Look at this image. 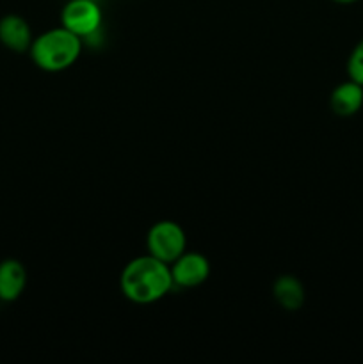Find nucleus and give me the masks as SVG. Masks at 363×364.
<instances>
[{
	"instance_id": "1",
	"label": "nucleus",
	"mask_w": 363,
	"mask_h": 364,
	"mask_svg": "<svg viewBox=\"0 0 363 364\" xmlns=\"http://www.w3.org/2000/svg\"><path fill=\"white\" fill-rule=\"evenodd\" d=\"M173 287L169 265L152 255L128 262L120 277L121 294L135 304H153L166 297Z\"/></svg>"
},
{
	"instance_id": "2",
	"label": "nucleus",
	"mask_w": 363,
	"mask_h": 364,
	"mask_svg": "<svg viewBox=\"0 0 363 364\" xmlns=\"http://www.w3.org/2000/svg\"><path fill=\"white\" fill-rule=\"evenodd\" d=\"M82 39L63 25L43 32L32 41L31 59L39 70L48 73H59L77 63L82 53Z\"/></svg>"
},
{
	"instance_id": "3",
	"label": "nucleus",
	"mask_w": 363,
	"mask_h": 364,
	"mask_svg": "<svg viewBox=\"0 0 363 364\" xmlns=\"http://www.w3.org/2000/svg\"><path fill=\"white\" fill-rule=\"evenodd\" d=\"M187 247V237L180 224L173 220H160L149 228L146 235V249L148 255L155 256L164 263H173L180 258Z\"/></svg>"
},
{
	"instance_id": "4",
	"label": "nucleus",
	"mask_w": 363,
	"mask_h": 364,
	"mask_svg": "<svg viewBox=\"0 0 363 364\" xmlns=\"http://www.w3.org/2000/svg\"><path fill=\"white\" fill-rule=\"evenodd\" d=\"M102 7L96 0H70L60 13V25L80 39L102 28Z\"/></svg>"
},
{
	"instance_id": "5",
	"label": "nucleus",
	"mask_w": 363,
	"mask_h": 364,
	"mask_svg": "<svg viewBox=\"0 0 363 364\" xmlns=\"http://www.w3.org/2000/svg\"><path fill=\"white\" fill-rule=\"evenodd\" d=\"M173 284L180 288H196L210 276V262L199 252H184L171 263Z\"/></svg>"
},
{
	"instance_id": "6",
	"label": "nucleus",
	"mask_w": 363,
	"mask_h": 364,
	"mask_svg": "<svg viewBox=\"0 0 363 364\" xmlns=\"http://www.w3.org/2000/svg\"><path fill=\"white\" fill-rule=\"evenodd\" d=\"M34 36L27 20L18 14H6L0 18V43L14 53H23L31 50Z\"/></svg>"
},
{
	"instance_id": "7",
	"label": "nucleus",
	"mask_w": 363,
	"mask_h": 364,
	"mask_svg": "<svg viewBox=\"0 0 363 364\" xmlns=\"http://www.w3.org/2000/svg\"><path fill=\"white\" fill-rule=\"evenodd\" d=\"M27 287V270L23 263L14 258L0 262V301L14 302Z\"/></svg>"
},
{
	"instance_id": "8",
	"label": "nucleus",
	"mask_w": 363,
	"mask_h": 364,
	"mask_svg": "<svg viewBox=\"0 0 363 364\" xmlns=\"http://www.w3.org/2000/svg\"><path fill=\"white\" fill-rule=\"evenodd\" d=\"M331 110L340 117L354 116L363 107V85L351 80L340 84L331 92Z\"/></svg>"
},
{
	"instance_id": "9",
	"label": "nucleus",
	"mask_w": 363,
	"mask_h": 364,
	"mask_svg": "<svg viewBox=\"0 0 363 364\" xmlns=\"http://www.w3.org/2000/svg\"><path fill=\"white\" fill-rule=\"evenodd\" d=\"M273 295L287 311H298L305 304V288L295 276H280L274 281Z\"/></svg>"
},
{
	"instance_id": "10",
	"label": "nucleus",
	"mask_w": 363,
	"mask_h": 364,
	"mask_svg": "<svg viewBox=\"0 0 363 364\" xmlns=\"http://www.w3.org/2000/svg\"><path fill=\"white\" fill-rule=\"evenodd\" d=\"M347 75L351 80L363 85V39L352 48L347 59Z\"/></svg>"
},
{
	"instance_id": "11",
	"label": "nucleus",
	"mask_w": 363,
	"mask_h": 364,
	"mask_svg": "<svg viewBox=\"0 0 363 364\" xmlns=\"http://www.w3.org/2000/svg\"><path fill=\"white\" fill-rule=\"evenodd\" d=\"M333 2L344 4V6H347V4H354V2H358V0H333Z\"/></svg>"
}]
</instances>
